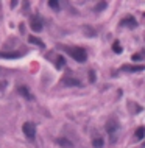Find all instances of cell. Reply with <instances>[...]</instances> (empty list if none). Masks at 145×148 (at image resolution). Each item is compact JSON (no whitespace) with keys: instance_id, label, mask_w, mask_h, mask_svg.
Instances as JSON below:
<instances>
[{"instance_id":"cell-10","label":"cell","mask_w":145,"mask_h":148,"mask_svg":"<svg viewBox=\"0 0 145 148\" xmlns=\"http://www.w3.org/2000/svg\"><path fill=\"white\" fill-rule=\"evenodd\" d=\"M63 81H64V84H66V86H80V84H81L80 79H77V78H64Z\"/></svg>"},{"instance_id":"cell-11","label":"cell","mask_w":145,"mask_h":148,"mask_svg":"<svg viewBox=\"0 0 145 148\" xmlns=\"http://www.w3.org/2000/svg\"><path fill=\"white\" fill-rule=\"evenodd\" d=\"M28 42L34 44V45H39L41 48H44V42L39 39V37H36V36H28Z\"/></svg>"},{"instance_id":"cell-16","label":"cell","mask_w":145,"mask_h":148,"mask_svg":"<svg viewBox=\"0 0 145 148\" xmlns=\"http://www.w3.org/2000/svg\"><path fill=\"white\" fill-rule=\"evenodd\" d=\"M64 64H66V59H64V56H58V59H56V69H63Z\"/></svg>"},{"instance_id":"cell-12","label":"cell","mask_w":145,"mask_h":148,"mask_svg":"<svg viewBox=\"0 0 145 148\" xmlns=\"http://www.w3.org/2000/svg\"><path fill=\"white\" fill-rule=\"evenodd\" d=\"M56 143H59L63 148H72L74 145H72V142L70 140H67V139H56Z\"/></svg>"},{"instance_id":"cell-6","label":"cell","mask_w":145,"mask_h":148,"mask_svg":"<svg viewBox=\"0 0 145 148\" xmlns=\"http://www.w3.org/2000/svg\"><path fill=\"white\" fill-rule=\"evenodd\" d=\"M20 56L22 55L19 52H0V58H3V59H17Z\"/></svg>"},{"instance_id":"cell-5","label":"cell","mask_w":145,"mask_h":148,"mask_svg":"<svg viewBox=\"0 0 145 148\" xmlns=\"http://www.w3.org/2000/svg\"><path fill=\"white\" fill-rule=\"evenodd\" d=\"M30 26H31L33 31H42V20H41L39 17L33 16L31 19H30Z\"/></svg>"},{"instance_id":"cell-7","label":"cell","mask_w":145,"mask_h":148,"mask_svg":"<svg viewBox=\"0 0 145 148\" xmlns=\"http://www.w3.org/2000/svg\"><path fill=\"white\" fill-rule=\"evenodd\" d=\"M122 70L125 72H142L145 70V66H133V64H123Z\"/></svg>"},{"instance_id":"cell-9","label":"cell","mask_w":145,"mask_h":148,"mask_svg":"<svg viewBox=\"0 0 145 148\" xmlns=\"http://www.w3.org/2000/svg\"><path fill=\"white\" fill-rule=\"evenodd\" d=\"M144 136H145V126H139L136 130V132H134V139L136 140H142Z\"/></svg>"},{"instance_id":"cell-1","label":"cell","mask_w":145,"mask_h":148,"mask_svg":"<svg viewBox=\"0 0 145 148\" xmlns=\"http://www.w3.org/2000/svg\"><path fill=\"white\" fill-rule=\"evenodd\" d=\"M61 48H63V50L66 52L69 56H72L75 61H78V62H84L86 59H87V53H86L84 48H81V47H74V45H61Z\"/></svg>"},{"instance_id":"cell-3","label":"cell","mask_w":145,"mask_h":148,"mask_svg":"<svg viewBox=\"0 0 145 148\" xmlns=\"http://www.w3.org/2000/svg\"><path fill=\"white\" fill-rule=\"evenodd\" d=\"M22 131H24L25 137L30 139V140H33L36 137V126H34V123H31V122H25L24 126H22Z\"/></svg>"},{"instance_id":"cell-2","label":"cell","mask_w":145,"mask_h":148,"mask_svg":"<svg viewBox=\"0 0 145 148\" xmlns=\"http://www.w3.org/2000/svg\"><path fill=\"white\" fill-rule=\"evenodd\" d=\"M106 132L109 134V139L114 143L117 140V134H119V122L116 119H109L106 122Z\"/></svg>"},{"instance_id":"cell-4","label":"cell","mask_w":145,"mask_h":148,"mask_svg":"<svg viewBox=\"0 0 145 148\" xmlns=\"http://www.w3.org/2000/svg\"><path fill=\"white\" fill-rule=\"evenodd\" d=\"M120 26H127V28H136L137 26V20L133 16H127L120 20Z\"/></svg>"},{"instance_id":"cell-18","label":"cell","mask_w":145,"mask_h":148,"mask_svg":"<svg viewBox=\"0 0 145 148\" xmlns=\"http://www.w3.org/2000/svg\"><path fill=\"white\" fill-rule=\"evenodd\" d=\"M106 6H108V3H106V2H100V3L97 5V8H95V10H97V11H101V10H105Z\"/></svg>"},{"instance_id":"cell-13","label":"cell","mask_w":145,"mask_h":148,"mask_svg":"<svg viewBox=\"0 0 145 148\" xmlns=\"http://www.w3.org/2000/svg\"><path fill=\"white\" fill-rule=\"evenodd\" d=\"M103 145H105V140H103L101 137L92 139V147H94V148H103Z\"/></svg>"},{"instance_id":"cell-17","label":"cell","mask_w":145,"mask_h":148,"mask_svg":"<svg viewBox=\"0 0 145 148\" xmlns=\"http://www.w3.org/2000/svg\"><path fill=\"white\" fill-rule=\"evenodd\" d=\"M48 6H50L52 10H59V2H56V0H48Z\"/></svg>"},{"instance_id":"cell-19","label":"cell","mask_w":145,"mask_h":148,"mask_svg":"<svg viewBox=\"0 0 145 148\" xmlns=\"http://www.w3.org/2000/svg\"><path fill=\"white\" fill-rule=\"evenodd\" d=\"M89 81L95 83V72L94 70H89Z\"/></svg>"},{"instance_id":"cell-8","label":"cell","mask_w":145,"mask_h":148,"mask_svg":"<svg viewBox=\"0 0 145 148\" xmlns=\"http://www.w3.org/2000/svg\"><path fill=\"white\" fill-rule=\"evenodd\" d=\"M17 90H19V94H20L22 97H25V98H27V100H33V95L30 94L28 87H25V86H19V87H17Z\"/></svg>"},{"instance_id":"cell-14","label":"cell","mask_w":145,"mask_h":148,"mask_svg":"<svg viewBox=\"0 0 145 148\" xmlns=\"http://www.w3.org/2000/svg\"><path fill=\"white\" fill-rule=\"evenodd\" d=\"M112 52L114 53H122L123 52V47L120 45L119 41H116V42H112Z\"/></svg>"},{"instance_id":"cell-15","label":"cell","mask_w":145,"mask_h":148,"mask_svg":"<svg viewBox=\"0 0 145 148\" xmlns=\"http://www.w3.org/2000/svg\"><path fill=\"white\" fill-rule=\"evenodd\" d=\"M144 55H145V52H142V53H134V55L131 56V59H133V61H136V62H137V61H142V59L145 58Z\"/></svg>"}]
</instances>
